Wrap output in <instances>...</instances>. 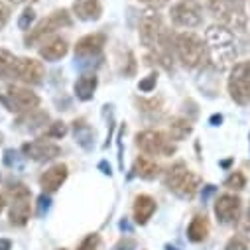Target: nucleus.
Here are the masks:
<instances>
[{
	"mask_svg": "<svg viewBox=\"0 0 250 250\" xmlns=\"http://www.w3.org/2000/svg\"><path fill=\"white\" fill-rule=\"evenodd\" d=\"M16 57L8 49H0V79H12Z\"/></svg>",
	"mask_w": 250,
	"mask_h": 250,
	"instance_id": "nucleus-25",
	"label": "nucleus"
},
{
	"mask_svg": "<svg viewBox=\"0 0 250 250\" xmlns=\"http://www.w3.org/2000/svg\"><path fill=\"white\" fill-rule=\"evenodd\" d=\"M67 175H69V169H67L65 164H55V166L47 167V169L40 175V185H42L43 193H53V191H57L59 187L65 183Z\"/></svg>",
	"mask_w": 250,
	"mask_h": 250,
	"instance_id": "nucleus-15",
	"label": "nucleus"
},
{
	"mask_svg": "<svg viewBox=\"0 0 250 250\" xmlns=\"http://www.w3.org/2000/svg\"><path fill=\"white\" fill-rule=\"evenodd\" d=\"M136 146L148 154V156H162L167 158L171 154H175V146L171 144V138H167L164 132L160 130H142L136 134Z\"/></svg>",
	"mask_w": 250,
	"mask_h": 250,
	"instance_id": "nucleus-8",
	"label": "nucleus"
},
{
	"mask_svg": "<svg viewBox=\"0 0 250 250\" xmlns=\"http://www.w3.org/2000/svg\"><path fill=\"white\" fill-rule=\"evenodd\" d=\"M173 49L179 57V61L189 67V69H197L207 61V43L203 42V38H199L193 32H181L175 36L173 40Z\"/></svg>",
	"mask_w": 250,
	"mask_h": 250,
	"instance_id": "nucleus-2",
	"label": "nucleus"
},
{
	"mask_svg": "<svg viewBox=\"0 0 250 250\" xmlns=\"http://www.w3.org/2000/svg\"><path fill=\"white\" fill-rule=\"evenodd\" d=\"M227 87L236 104H250V59L232 67Z\"/></svg>",
	"mask_w": 250,
	"mask_h": 250,
	"instance_id": "nucleus-7",
	"label": "nucleus"
},
{
	"mask_svg": "<svg viewBox=\"0 0 250 250\" xmlns=\"http://www.w3.org/2000/svg\"><path fill=\"white\" fill-rule=\"evenodd\" d=\"M38 207H40V209H38V215L42 217V215L49 209V197H47V195H42V197L38 199Z\"/></svg>",
	"mask_w": 250,
	"mask_h": 250,
	"instance_id": "nucleus-36",
	"label": "nucleus"
},
{
	"mask_svg": "<svg viewBox=\"0 0 250 250\" xmlns=\"http://www.w3.org/2000/svg\"><path fill=\"white\" fill-rule=\"evenodd\" d=\"M164 185L167 187L171 193H175L181 199H193L195 193L199 191L201 179H199V175H195L189 167H187L183 162H177V164H173L166 171Z\"/></svg>",
	"mask_w": 250,
	"mask_h": 250,
	"instance_id": "nucleus-3",
	"label": "nucleus"
},
{
	"mask_svg": "<svg viewBox=\"0 0 250 250\" xmlns=\"http://www.w3.org/2000/svg\"><path fill=\"white\" fill-rule=\"evenodd\" d=\"M12 4H22V2H38V0H8Z\"/></svg>",
	"mask_w": 250,
	"mask_h": 250,
	"instance_id": "nucleus-38",
	"label": "nucleus"
},
{
	"mask_svg": "<svg viewBox=\"0 0 250 250\" xmlns=\"http://www.w3.org/2000/svg\"><path fill=\"white\" fill-rule=\"evenodd\" d=\"M8 193L12 195V203H10V225L14 227H24L30 221L32 215V193L26 185L22 183H10Z\"/></svg>",
	"mask_w": 250,
	"mask_h": 250,
	"instance_id": "nucleus-6",
	"label": "nucleus"
},
{
	"mask_svg": "<svg viewBox=\"0 0 250 250\" xmlns=\"http://www.w3.org/2000/svg\"><path fill=\"white\" fill-rule=\"evenodd\" d=\"M140 2L146 4V6H150V8H154V10H160V8L167 6L169 0H140Z\"/></svg>",
	"mask_w": 250,
	"mask_h": 250,
	"instance_id": "nucleus-35",
	"label": "nucleus"
},
{
	"mask_svg": "<svg viewBox=\"0 0 250 250\" xmlns=\"http://www.w3.org/2000/svg\"><path fill=\"white\" fill-rule=\"evenodd\" d=\"M209 221L205 215H195L189 223V227H187V238H189L191 242H203L207 236H209Z\"/></svg>",
	"mask_w": 250,
	"mask_h": 250,
	"instance_id": "nucleus-21",
	"label": "nucleus"
},
{
	"mask_svg": "<svg viewBox=\"0 0 250 250\" xmlns=\"http://www.w3.org/2000/svg\"><path fill=\"white\" fill-rule=\"evenodd\" d=\"M166 250H177V248H173V246H167V248H166Z\"/></svg>",
	"mask_w": 250,
	"mask_h": 250,
	"instance_id": "nucleus-40",
	"label": "nucleus"
},
{
	"mask_svg": "<svg viewBox=\"0 0 250 250\" xmlns=\"http://www.w3.org/2000/svg\"><path fill=\"white\" fill-rule=\"evenodd\" d=\"M43 65L42 61L32 59V57H20L16 59L14 69H12V79L24 83V85H40L43 81Z\"/></svg>",
	"mask_w": 250,
	"mask_h": 250,
	"instance_id": "nucleus-11",
	"label": "nucleus"
},
{
	"mask_svg": "<svg viewBox=\"0 0 250 250\" xmlns=\"http://www.w3.org/2000/svg\"><path fill=\"white\" fill-rule=\"evenodd\" d=\"M69 51V43L63 38H51L40 47V55L45 61H59L61 57H65Z\"/></svg>",
	"mask_w": 250,
	"mask_h": 250,
	"instance_id": "nucleus-20",
	"label": "nucleus"
},
{
	"mask_svg": "<svg viewBox=\"0 0 250 250\" xmlns=\"http://www.w3.org/2000/svg\"><path fill=\"white\" fill-rule=\"evenodd\" d=\"M67 134V124L65 122H51L49 128L45 130V138H55V140H61Z\"/></svg>",
	"mask_w": 250,
	"mask_h": 250,
	"instance_id": "nucleus-27",
	"label": "nucleus"
},
{
	"mask_svg": "<svg viewBox=\"0 0 250 250\" xmlns=\"http://www.w3.org/2000/svg\"><path fill=\"white\" fill-rule=\"evenodd\" d=\"M73 26V18H71V14L65 10V8H61V10H55V12H51L49 16H45L42 22H38L32 30H30V34H26V45L30 47V45H36V43H40L43 38H47V36H51L53 32H57V30H61V28H71Z\"/></svg>",
	"mask_w": 250,
	"mask_h": 250,
	"instance_id": "nucleus-5",
	"label": "nucleus"
},
{
	"mask_svg": "<svg viewBox=\"0 0 250 250\" xmlns=\"http://www.w3.org/2000/svg\"><path fill=\"white\" fill-rule=\"evenodd\" d=\"M132 171L142 179H156L160 175V166H158L156 160H152L148 156H138L136 162H134Z\"/></svg>",
	"mask_w": 250,
	"mask_h": 250,
	"instance_id": "nucleus-23",
	"label": "nucleus"
},
{
	"mask_svg": "<svg viewBox=\"0 0 250 250\" xmlns=\"http://www.w3.org/2000/svg\"><path fill=\"white\" fill-rule=\"evenodd\" d=\"M169 16H171V22L175 26H181V28H197L203 22L199 6H195L193 2H177V4H173Z\"/></svg>",
	"mask_w": 250,
	"mask_h": 250,
	"instance_id": "nucleus-13",
	"label": "nucleus"
},
{
	"mask_svg": "<svg viewBox=\"0 0 250 250\" xmlns=\"http://www.w3.org/2000/svg\"><path fill=\"white\" fill-rule=\"evenodd\" d=\"M138 106H142V112H160L162 110V101L160 99H150V101H138Z\"/></svg>",
	"mask_w": 250,
	"mask_h": 250,
	"instance_id": "nucleus-31",
	"label": "nucleus"
},
{
	"mask_svg": "<svg viewBox=\"0 0 250 250\" xmlns=\"http://www.w3.org/2000/svg\"><path fill=\"white\" fill-rule=\"evenodd\" d=\"M240 211H242V201H240L238 195L223 193V195H219L217 201H215V217H217V221L223 223V225L238 223Z\"/></svg>",
	"mask_w": 250,
	"mask_h": 250,
	"instance_id": "nucleus-12",
	"label": "nucleus"
},
{
	"mask_svg": "<svg viewBox=\"0 0 250 250\" xmlns=\"http://www.w3.org/2000/svg\"><path fill=\"white\" fill-rule=\"evenodd\" d=\"M22 154L34 162H51L61 154V148L45 138H40V140L26 142L22 146Z\"/></svg>",
	"mask_w": 250,
	"mask_h": 250,
	"instance_id": "nucleus-14",
	"label": "nucleus"
},
{
	"mask_svg": "<svg viewBox=\"0 0 250 250\" xmlns=\"http://www.w3.org/2000/svg\"><path fill=\"white\" fill-rule=\"evenodd\" d=\"M156 83H158V75H156V73H152V75L144 77V79L138 83V89H140L142 93H150V91H154V89H156Z\"/></svg>",
	"mask_w": 250,
	"mask_h": 250,
	"instance_id": "nucleus-32",
	"label": "nucleus"
},
{
	"mask_svg": "<svg viewBox=\"0 0 250 250\" xmlns=\"http://www.w3.org/2000/svg\"><path fill=\"white\" fill-rule=\"evenodd\" d=\"M97 85H99V79L95 73H87V75H81L77 81H75V95L77 99L81 101H91L95 91H97Z\"/></svg>",
	"mask_w": 250,
	"mask_h": 250,
	"instance_id": "nucleus-22",
	"label": "nucleus"
},
{
	"mask_svg": "<svg viewBox=\"0 0 250 250\" xmlns=\"http://www.w3.org/2000/svg\"><path fill=\"white\" fill-rule=\"evenodd\" d=\"M0 250H12V240L0 238Z\"/></svg>",
	"mask_w": 250,
	"mask_h": 250,
	"instance_id": "nucleus-37",
	"label": "nucleus"
},
{
	"mask_svg": "<svg viewBox=\"0 0 250 250\" xmlns=\"http://www.w3.org/2000/svg\"><path fill=\"white\" fill-rule=\"evenodd\" d=\"M99 244H101V236H99L97 232H93V234H87V236L79 242L77 250H97Z\"/></svg>",
	"mask_w": 250,
	"mask_h": 250,
	"instance_id": "nucleus-30",
	"label": "nucleus"
},
{
	"mask_svg": "<svg viewBox=\"0 0 250 250\" xmlns=\"http://www.w3.org/2000/svg\"><path fill=\"white\" fill-rule=\"evenodd\" d=\"M183 2H195V0H183Z\"/></svg>",
	"mask_w": 250,
	"mask_h": 250,
	"instance_id": "nucleus-41",
	"label": "nucleus"
},
{
	"mask_svg": "<svg viewBox=\"0 0 250 250\" xmlns=\"http://www.w3.org/2000/svg\"><path fill=\"white\" fill-rule=\"evenodd\" d=\"M0 103H2V106L10 112L24 114V112L40 106V97L26 87L6 85V87L0 89Z\"/></svg>",
	"mask_w": 250,
	"mask_h": 250,
	"instance_id": "nucleus-4",
	"label": "nucleus"
},
{
	"mask_svg": "<svg viewBox=\"0 0 250 250\" xmlns=\"http://www.w3.org/2000/svg\"><path fill=\"white\" fill-rule=\"evenodd\" d=\"M10 20V8L4 4V2H0V30H2Z\"/></svg>",
	"mask_w": 250,
	"mask_h": 250,
	"instance_id": "nucleus-34",
	"label": "nucleus"
},
{
	"mask_svg": "<svg viewBox=\"0 0 250 250\" xmlns=\"http://www.w3.org/2000/svg\"><path fill=\"white\" fill-rule=\"evenodd\" d=\"M164 32H166V28H164V22H162L160 14H156V12H146V14L142 16L138 34H140V42H142L144 47L156 49V47L160 45V42H162Z\"/></svg>",
	"mask_w": 250,
	"mask_h": 250,
	"instance_id": "nucleus-10",
	"label": "nucleus"
},
{
	"mask_svg": "<svg viewBox=\"0 0 250 250\" xmlns=\"http://www.w3.org/2000/svg\"><path fill=\"white\" fill-rule=\"evenodd\" d=\"M104 43H106V36L104 34H89V36H83L75 43V57H79V59L97 57L103 51Z\"/></svg>",
	"mask_w": 250,
	"mask_h": 250,
	"instance_id": "nucleus-16",
	"label": "nucleus"
},
{
	"mask_svg": "<svg viewBox=\"0 0 250 250\" xmlns=\"http://www.w3.org/2000/svg\"><path fill=\"white\" fill-rule=\"evenodd\" d=\"M248 223H250V209H248Z\"/></svg>",
	"mask_w": 250,
	"mask_h": 250,
	"instance_id": "nucleus-42",
	"label": "nucleus"
},
{
	"mask_svg": "<svg viewBox=\"0 0 250 250\" xmlns=\"http://www.w3.org/2000/svg\"><path fill=\"white\" fill-rule=\"evenodd\" d=\"M0 144H2V134H0Z\"/></svg>",
	"mask_w": 250,
	"mask_h": 250,
	"instance_id": "nucleus-43",
	"label": "nucleus"
},
{
	"mask_svg": "<svg viewBox=\"0 0 250 250\" xmlns=\"http://www.w3.org/2000/svg\"><path fill=\"white\" fill-rule=\"evenodd\" d=\"M191 130H193V126H191V122L187 120V118L177 116V118H173V120L169 122V138L175 140V142L185 140L187 136L191 134Z\"/></svg>",
	"mask_w": 250,
	"mask_h": 250,
	"instance_id": "nucleus-24",
	"label": "nucleus"
},
{
	"mask_svg": "<svg viewBox=\"0 0 250 250\" xmlns=\"http://www.w3.org/2000/svg\"><path fill=\"white\" fill-rule=\"evenodd\" d=\"M73 12L83 22H95L103 16V6L99 0H75Z\"/></svg>",
	"mask_w": 250,
	"mask_h": 250,
	"instance_id": "nucleus-18",
	"label": "nucleus"
},
{
	"mask_svg": "<svg viewBox=\"0 0 250 250\" xmlns=\"http://www.w3.org/2000/svg\"><path fill=\"white\" fill-rule=\"evenodd\" d=\"M225 250H248V238L242 234H234L230 236V240L227 242Z\"/></svg>",
	"mask_w": 250,
	"mask_h": 250,
	"instance_id": "nucleus-29",
	"label": "nucleus"
},
{
	"mask_svg": "<svg viewBox=\"0 0 250 250\" xmlns=\"http://www.w3.org/2000/svg\"><path fill=\"white\" fill-rule=\"evenodd\" d=\"M34 20H36V12H34V8L26 6V8L22 10L20 18H18V28H20V30H24V32H28V30H32Z\"/></svg>",
	"mask_w": 250,
	"mask_h": 250,
	"instance_id": "nucleus-28",
	"label": "nucleus"
},
{
	"mask_svg": "<svg viewBox=\"0 0 250 250\" xmlns=\"http://www.w3.org/2000/svg\"><path fill=\"white\" fill-rule=\"evenodd\" d=\"M49 120L47 112L42 110V108H34V110H28L24 114H20L14 122V126L22 132H34V130H40L45 126V122Z\"/></svg>",
	"mask_w": 250,
	"mask_h": 250,
	"instance_id": "nucleus-17",
	"label": "nucleus"
},
{
	"mask_svg": "<svg viewBox=\"0 0 250 250\" xmlns=\"http://www.w3.org/2000/svg\"><path fill=\"white\" fill-rule=\"evenodd\" d=\"M225 187L227 189H232V191H240L246 187V177L242 171H232L227 179H225Z\"/></svg>",
	"mask_w": 250,
	"mask_h": 250,
	"instance_id": "nucleus-26",
	"label": "nucleus"
},
{
	"mask_svg": "<svg viewBox=\"0 0 250 250\" xmlns=\"http://www.w3.org/2000/svg\"><path fill=\"white\" fill-rule=\"evenodd\" d=\"M205 43H207V53L211 57V61L219 67H227L236 59V47H234V40L232 34L223 28V26H211L205 34Z\"/></svg>",
	"mask_w": 250,
	"mask_h": 250,
	"instance_id": "nucleus-1",
	"label": "nucleus"
},
{
	"mask_svg": "<svg viewBox=\"0 0 250 250\" xmlns=\"http://www.w3.org/2000/svg\"><path fill=\"white\" fill-rule=\"evenodd\" d=\"M156 209H158V205H156L154 197H150L146 193L138 195L134 199V221H136V225H146L152 219V215L156 213Z\"/></svg>",
	"mask_w": 250,
	"mask_h": 250,
	"instance_id": "nucleus-19",
	"label": "nucleus"
},
{
	"mask_svg": "<svg viewBox=\"0 0 250 250\" xmlns=\"http://www.w3.org/2000/svg\"><path fill=\"white\" fill-rule=\"evenodd\" d=\"M207 8L223 24L230 28H244L246 16L242 10V2L238 0H207Z\"/></svg>",
	"mask_w": 250,
	"mask_h": 250,
	"instance_id": "nucleus-9",
	"label": "nucleus"
},
{
	"mask_svg": "<svg viewBox=\"0 0 250 250\" xmlns=\"http://www.w3.org/2000/svg\"><path fill=\"white\" fill-rule=\"evenodd\" d=\"M134 248H136V242L132 238H120L112 250H134Z\"/></svg>",
	"mask_w": 250,
	"mask_h": 250,
	"instance_id": "nucleus-33",
	"label": "nucleus"
},
{
	"mask_svg": "<svg viewBox=\"0 0 250 250\" xmlns=\"http://www.w3.org/2000/svg\"><path fill=\"white\" fill-rule=\"evenodd\" d=\"M4 207H6V201H4V197H2V195H0V213L4 211Z\"/></svg>",
	"mask_w": 250,
	"mask_h": 250,
	"instance_id": "nucleus-39",
	"label": "nucleus"
}]
</instances>
